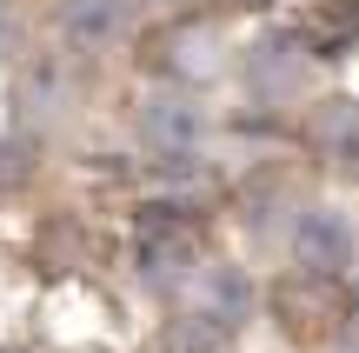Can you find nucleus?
Returning a JSON list of instances; mask_svg holds the SVG:
<instances>
[{
	"label": "nucleus",
	"instance_id": "nucleus-1",
	"mask_svg": "<svg viewBox=\"0 0 359 353\" xmlns=\"http://www.w3.org/2000/svg\"><path fill=\"white\" fill-rule=\"evenodd\" d=\"M80 53H34V60L13 67V127L34 133V140H47V133H60L67 120L80 114Z\"/></svg>",
	"mask_w": 359,
	"mask_h": 353
},
{
	"label": "nucleus",
	"instance_id": "nucleus-2",
	"mask_svg": "<svg viewBox=\"0 0 359 353\" xmlns=\"http://www.w3.org/2000/svg\"><path fill=\"white\" fill-rule=\"evenodd\" d=\"M133 133H140L147 154L160 160H193L206 140H213V107L200 100V87H147L140 100H133Z\"/></svg>",
	"mask_w": 359,
	"mask_h": 353
},
{
	"label": "nucleus",
	"instance_id": "nucleus-3",
	"mask_svg": "<svg viewBox=\"0 0 359 353\" xmlns=\"http://www.w3.org/2000/svg\"><path fill=\"white\" fill-rule=\"evenodd\" d=\"M286 253H293L299 274L339 280V274H353V267H359V227L339 207H326V200H320V207H299L293 227H286Z\"/></svg>",
	"mask_w": 359,
	"mask_h": 353
},
{
	"label": "nucleus",
	"instance_id": "nucleus-4",
	"mask_svg": "<svg viewBox=\"0 0 359 353\" xmlns=\"http://www.w3.org/2000/svg\"><path fill=\"white\" fill-rule=\"evenodd\" d=\"M200 240L187 234L180 220H147V234H140V280L160 293V300H180V293L200 280Z\"/></svg>",
	"mask_w": 359,
	"mask_h": 353
},
{
	"label": "nucleus",
	"instance_id": "nucleus-5",
	"mask_svg": "<svg viewBox=\"0 0 359 353\" xmlns=\"http://www.w3.org/2000/svg\"><path fill=\"white\" fill-rule=\"evenodd\" d=\"M53 34H60L67 53L93 60V53H114L120 40L133 34V0H60L53 13Z\"/></svg>",
	"mask_w": 359,
	"mask_h": 353
},
{
	"label": "nucleus",
	"instance_id": "nucleus-6",
	"mask_svg": "<svg viewBox=\"0 0 359 353\" xmlns=\"http://www.w3.org/2000/svg\"><path fill=\"white\" fill-rule=\"evenodd\" d=\"M306 147L339 173V180H359V93H326V100L306 107L299 120Z\"/></svg>",
	"mask_w": 359,
	"mask_h": 353
},
{
	"label": "nucleus",
	"instance_id": "nucleus-7",
	"mask_svg": "<svg viewBox=\"0 0 359 353\" xmlns=\"http://www.w3.org/2000/svg\"><path fill=\"white\" fill-rule=\"evenodd\" d=\"M306 67H313V47L299 34H266L246 53V87H253L259 100H299Z\"/></svg>",
	"mask_w": 359,
	"mask_h": 353
},
{
	"label": "nucleus",
	"instance_id": "nucleus-8",
	"mask_svg": "<svg viewBox=\"0 0 359 353\" xmlns=\"http://www.w3.org/2000/svg\"><path fill=\"white\" fill-rule=\"evenodd\" d=\"M160 47V67H167V80H180V87H206V80L226 74V40H219V27H173V34L154 40Z\"/></svg>",
	"mask_w": 359,
	"mask_h": 353
},
{
	"label": "nucleus",
	"instance_id": "nucleus-9",
	"mask_svg": "<svg viewBox=\"0 0 359 353\" xmlns=\"http://www.w3.org/2000/svg\"><path fill=\"white\" fill-rule=\"evenodd\" d=\"M193 307H206L213 320H226V327H240V320H253V287H246L240 267H200V280L187 287Z\"/></svg>",
	"mask_w": 359,
	"mask_h": 353
},
{
	"label": "nucleus",
	"instance_id": "nucleus-10",
	"mask_svg": "<svg viewBox=\"0 0 359 353\" xmlns=\"http://www.w3.org/2000/svg\"><path fill=\"white\" fill-rule=\"evenodd\" d=\"M233 333L240 327L213 320L206 307H187V314H173L160 327V353H233Z\"/></svg>",
	"mask_w": 359,
	"mask_h": 353
},
{
	"label": "nucleus",
	"instance_id": "nucleus-11",
	"mask_svg": "<svg viewBox=\"0 0 359 353\" xmlns=\"http://www.w3.org/2000/svg\"><path fill=\"white\" fill-rule=\"evenodd\" d=\"M34 154H40V140H34V133H20V127L0 140V194H7V187H20L27 173H34V167H27Z\"/></svg>",
	"mask_w": 359,
	"mask_h": 353
},
{
	"label": "nucleus",
	"instance_id": "nucleus-12",
	"mask_svg": "<svg viewBox=\"0 0 359 353\" xmlns=\"http://www.w3.org/2000/svg\"><path fill=\"white\" fill-rule=\"evenodd\" d=\"M13 53H20V13H13L7 0H0V67H7Z\"/></svg>",
	"mask_w": 359,
	"mask_h": 353
},
{
	"label": "nucleus",
	"instance_id": "nucleus-13",
	"mask_svg": "<svg viewBox=\"0 0 359 353\" xmlns=\"http://www.w3.org/2000/svg\"><path fill=\"white\" fill-rule=\"evenodd\" d=\"M147 7H160V13H180V7H187V0H147Z\"/></svg>",
	"mask_w": 359,
	"mask_h": 353
},
{
	"label": "nucleus",
	"instance_id": "nucleus-14",
	"mask_svg": "<svg viewBox=\"0 0 359 353\" xmlns=\"http://www.w3.org/2000/svg\"><path fill=\"white\" fill-rule=\"evenodd\" d=\"M326 353H359V333H353V340H339V347H326Z\"/></svg>",
	"mask_w": 359,
	"mask_h": 353
},
{
	"label": "nucleus",
	"instance_id": "nucleus-15",
	"mask_svg": "<svg viewBox=\"0 0 359 353\" xmlns=\"http://www.w3.org/2000/svg\"><path fill=\"white\" fill-rule=\"evenodd\" d=\"M353 314H359V300H353Z\"/></svg>",
	"mask_w": 359,
	"mask_h": 353
}]
</instances>
